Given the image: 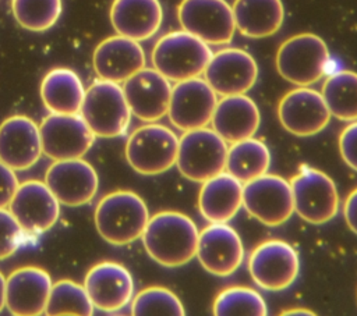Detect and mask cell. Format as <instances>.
Returning a JSON list of instances; mask_svg holds the SVG:
<instances>
[{"label":"cell","instance_id":"6da1fadb","mask_svg":"<svg viewBox=\"0 0 357 316\" xmlns=\"http://www.w3.org/2000/svg\"><path fill=\"white\" fill-rule=\"evenodd\" d=\"M197 224L184 213L165 210L149 217L141 235L146 253L165 267L187 264L197 253Z\"/></svg>","mask_w":357,"mask_h":316},{"label":"cell","instance_id":"7a4b0ae2","mask_svg":"<svg viewBox=\"0 0 357 316\" xmlns=\"http://www.w3.org/2000/svg\"><path fill=\"white\" fill-rule=\"evenodd\" d=\"M149 212L144 199L132 191H114L105 195L95 210L99 235L112 245H127L141 238Z\"/></svg>","mask_w":357,"mask_h":316},{"label":"cell","instance_id":"3957f363","mask_svg":"<svg viewBox=\"0 0 357 316\" xmlns=\"http://www.w3.org/2000/svg\"><path fill=\"white\" fill-rule=\"evenodd\" d=\"M211 57L209 46L184 29L159 38L151 54L153 68L172 82L202 75Z\"/></svg>","mask_w":357,"mask_h":316},{"label":"cell","instance_id":"277c9868","mask_svg":"<svg viewBox=\"0 0 357 316\" xmlns=\"http://www.w3.org/2000/svg\"><path fill=\"white\" fill-rule=\"evenodd\" d=\"M79 116L95 136L114 138L123 135L131 121L123 88L117 82L98 79L86 90Z\"/></svg>","mask_w":357,"mask_h":316},{"label":"cell","instance_id":"5b68a950","mask_svg":"<svg viewBox=\"0 0 357 316\" xmlns=\"http://www.w3.org/2000/svg\"><path fill=\"white\" fill-rule=\"evenodd\" d=\"M329 60V50L315 33H298L286 39L278 49L275 65L279 75L296 86L318 82Z\"/></svg>","mask_w":357,"mask_h":316},{"label":"cell","instance_id":"8992f818","mask_svg":"<svg viewBox=\"0 0 357 316\" xmlns=\"http://www.w3.org/2000/svg\"><path fill=\"white\" fill-rule=\"evenodd\" d=\"M177 135L162 124L149 123L131 132L126 142V159L134 171L158 175L176 164Z\"/></svg>","mask_w":357,"mask_h":316},{"label":"cell","instance_id":"52a82bcc","mask_svg":"<svg viewBox=\"0 0 357 316\" xmlns=\"http://www.w3.org/2000/svg\"><path fill=\"white\" fill-rule=\"evenodd\" d=\"M227 143L208 127L184 131L178 139L176 166L181 175L204 182L225 171Z\"/></svg>","mask_w":357,"mask_h":316},{"label":"cell","instance_id":"ba28073f","mask_svg":"<svg viewBox=\"0 0 357 316\" xmlns=\"http://www.w3.org/2000/svg\"><path fill=\"white\" fill-rule=\"evenodd\" d=\"M294 212L307 223L324 224L339 210V195L333 180L324 171L301 166L290 180Z\"/></svg>","mask_w":357,"mask_h":316},{"label":"cell","instance_id":"9c48e42d","mask_svg":"<svg viewBox=\"0 0 357 316\" xmlns=\"http://www.w3.org/2000/svg\"><path fill=\"white\" fill-rule=\"evenodd\" d=\"M243 206L262 224L280 226L294 212L290 182L280 175L265 173L243 185Z\"/></svg>","mask_w":357,"mask_h":316},{"label":"cell","instance_id":"30bf717a","mask_svg":"<svg viewBox=\"0 0 357 316\" xmlns=\"http://www.w3.org/2000/svg\"><path fill=\"white\" fill-rule=\"evenodd\" d=\"M177 18L184 31L206 45L230 43L236 31L233 10L226 0H183Z\"/></svg>","mask_w":357,"mask_h":316},{"label":"cell","instance_id":"8fae6325","mask_svg":"<svg viewBox=\"0 0 357 316\" xmlns=\"http://www.w3.org/2000/svg\"><path fill=\"white\" fill-rule=\"evenodd\" d=\"M39 132L42 152L54 161L79 159L95 142V134L79 113H50L42 120Z\"/></svg>","mask_w":357,"mask_h":316},{"label":"cell","instance_id":"7c38bea8","mask_svg":"<svg viewBox=\"0 0 357 316\" xmlns=\"http://www.w3.org/2000/svg\"><path fill=\"white\" fill-rule=\"evenodd\" d=\"M300 259L296 249L282 239L261 242L248 259L252 281L266 291H282L290 287L296 281Z\"/></svg>","mask_w":357,"mask_h":316},{"label":"cell","instance_id":"4fadbf2b","mask_svg":"<svg viewBox=\"0 0 357 316\" xmlns=\"http://www.w3.org/2000/svg\"><path fill=\"white\" fill-rule=\"evenodd\" d=\"M218 95L205 79H184L172 86L167 116L177 129L204 128L211 123Z\"/></svg>","mask_w":357,"mask_h":316},{"label":"cell","instance_id":"5bb4252c","mask_svg":"<svg viewBox=\"0 0 357 316\" xmlns=\"http://www.w3.org/2000/svg\"><path fill=\"white\" fill-rule=\"evenodd\" d=\"M257 78V61L248 52L237 47L212 53L204 71V79L220 96L243 95L255 85Z\"/></svg>","mask_w":357,"mask_h":316},{"label":"cell","instance_id":"9a60e30c","mask_svg":"<svg viewBox=\"0 0 357 316\" xmlns=\"http://www.w3.org/2000/svg\"><path fill=\"white\" fill-rule=\"evenodd\" d=\"M278 118L287 132L296 136H311L329 124L331 113L321 92L298 86L280 99Z\"/></svg>","mask_w":357,"mask_h":316},{"label":"cell","instance_id":"2e32d148","mask_svg":"<svg viewBox=\"0 0 357 316\" xmlns=\"http://www.w3.org/2000/svg\"><path fill=\"white\" fill-rule=\"evenodd\" d=\"M8 210L24 232L39 234L50 230L59 220L60 202L45 182L31 180L18 185Z\"/></svg>","mask_w":357,"mask_h":316},{"label":"cell","instance_id":"e0dca14e","mask_svg":"<svg viewBox=\"0 0 357 316\" xmlns=\"http://www.w3.org/2000/svg\"><path fill=\"white\" fill-rule=\"evenodd\" d=\"M45 184L61 205L77 207L89 203L95 198L99 178L92 164L79 157L50 164L45 175Z\"/></svg>","mask_w":357,"mask_h":316},{"label":"cell","instance_id":"ac0fdd59","mask_svg":"<svg viewBox=\"0 0 357 316\" xmlns=\"http://www.w3.org/2000/svg\"><path fill=\"white\" fill-rule=\"evenodd\" d=\"M195 256L208 273L226 277L243 263L244 248L234 228L226 223H212L199 231Z\"/></svg>","mask_w":357,"mask_h":316},{"label":"cell","instance_id":"d6986e66","mask_svg":"<svg viewBox=\"0 0 357 316\" xmlns=\"http://www.w3.org/2000/svg\"><path fill=\"white\" fill-rule=\"evenodd\" d=\"M127 104L138 120L155 123L167 114L172 85L155 68H141L123 82Z\"/></svg>","mask_w":357,"mask_h":316},{"label":"cell","instance_id":"ffe728a7","mask_svg":"<svg viewBox=\"0 0 357 316\" xmlns=\"http://www.w3.org/2000/svg\"><path fill=\"white\" fill-rule=\"evenodd\" d=\"M84 287L93 308L117 312L128 305L134 295L131 273L117 262H100L89 269Z\"/></svg>","mask_w":357,"mask_h":316},{"label":"cell","instance_id":"44dd1931","mask_svg":"<svg viewBox=\"0 0 357 316\" xmlns=\"http://www.w3.org/2000/svg\"><path fill=\"white\" fill-rule=\"evenodd\" d=\"M52 278L36 266H24L6 278V306L15 316H38L45 313Z\"/></svg>","mask_w":357,"mask_h":316},{"label":"cell","instance_id":"7402d4cb","mask_svg":"<svg viewBox=\"0 0 357 316\" xmlns=\"http://www.w3.org/2000/svg\"><path fill=\"white\" fill-rule=\"evenodd\" d=\"M39 127L26 116H11L0 124V161L14 171L31 168L42 155Z\"/></svg>","mask_w":357,"mask_h":316},{"label":"cell","instance_id":"603a6c76","mask_svg":"<svg viewBox=\"0 0 357 316\" xmlns=\"http://www.w3.org/2000/svg\"><path fill=\"white\" fill-rule=\"evenodd\" d=\"M145 53L139 42L114 35L103 39L93 50L92 64L100 79L124 82L145 67Z\"/></svg>","mask_w":357,"mask_h":316},{"label":"cell","instance_id":"cb8c5ba5","mask_svg":"<svg viewBox=\"0 0 357 316\" xmlns=\"http://www.w3.org/2000/svg\"><path fill=\"white\" fill-rule=\"evenodd\" d=\"M259 123V109L245 93L222 96L211 120L212 129L230 145L252 138Z\"/></svg>","mask_w":357,"mask_h":316},{"label":"cell","instance_id":"d4e9b609","mask_svg":"<svg viewBox=\"0 0 357 316\" xmlns=\"http://www.w3.org/2000/svg\"><path fill=\"white\" fill-rule=\"evenodd\" d=\"M163 10L159 0H113L110 22L117 35L137 42L152 38L160 28Z\"/></svg>","mask_w":357,"mask_h":316},{"label":"cell","instance_id":"484cf974","mask_svg":"<svg viewBox=\"0 0 357 316\" xmlns=\"http://www.w3.org/2000/svg\"><path fill=\"white\" fill-rule=\"evenodd\" d=\"M243 206V184L222 171L202 182L198 193V209L211 223H227Z\"/></svg>","mask_w":357,"mask_h":316},{"label":"cell","instance_id":"4316f807","mask_svg":"<svg viewBox=\"0 0 357 316\" xmlns=\"http://www.w3.org/2000/svg\"><path fill=\"white\" fill-rule=\"evenodd\" d=\"M231 10L236 29L252 39L276 33L284 21L282 0H234Z\"/></svg>","mask_w":357,"mask_h":316},{"label":"cell","instance_id":"83f0119b","mask_svg":"<svg viewBox=\"0 0 357 316\" xmlns=\"http://www.w3.org/2000/svg\"><path fill=\"white\" fill-rule=\"evenodd\" d=\"M84 96L82 81L70 68H53L42 79L40 97L50 113L77 114L82 106Z\"/></svg>","mask_w":357,"mask_h":316},{"label":"cell","instance_id":"f1b7e54d","mask_svg":"<svg viewBox=\"0 0 357 316\" xmlns=\"http://www.w3.org/2000/svg\"><path fill=\"white\" fill-rule=\"evenodd\" d=\"M271 164V152L268 146L255 138H248L227 149L225 170L245 184L262 174H265Z\"/></svg>","mask_w":357,"mask_h":316},{"label":"cell","instance_id":"f546056e","mask_svg":"<svg viewBox=\"0 0 357 316\" xmlns=\"http://www.w3.org/2000/svg\"><path fill=\"white\" fill-rule=\"evenodd\" d=\"M321 95L331 116L340 121L357 120V72L343 70L329 75Z\"/></svg>","mask_w":357,"mask_h":316},{"label":"cell","instance_id":"4dcf8cb0","mask_svg":"<svg viewBox=\"0 0 357 316\" xmlns=\"http://www.w3.org/2000/svg\"><path fill=\"white\" fill-rule=\"evenodd\" d=\"M45 313L49 316H91L93 305L85 287L71 280H60L52 285Z\"/></svg>","mask_w":357,"mask_h":316},{"label":"cell","instance_id":"1f68e13d","mask_svg":"<svg viewBox=\"0 0 357 316\" xmlns=\"http://www.w3.org/2000/svg\"><path fill=\"white\" fill-rule=\"evenodd\" d=\"M216 316H265L266 303L259 292L243 285L222 290L213 302Z\"/></svg>","mask_w":357,"mask_h":316},{"label":"cell","instance_id":"d6a6232c","mask_svg":"<svg viewBox=\"0 0 357 316\" xmlns=\"http://www.w3.org/2000/svg\"><path fill=\"white\" fill-rule=\"evenodd\" d=\"M61 10V0H11L15 21L32 32H43L52 28L57 22Z\"/></svg>","mask_w":357,"mask_h":316},{"label":"cell","instance_id":"836d02e7","mask_svg":"<svg viewBox=\"0 0 357 316\" xmlns=\"http://www.w3.org/2000/svg\"><path fill=\"white\" fill-rule=\"evenodd\" d=\"M135 316H184L185 310L178 297L165 287H146L139 291L131 303Z\"/></svg>","mask_w":357,"mask_h":316},{"label":"cell","instance_id":"e575fe53","mask_svg":"<svg viewBox=\"0 0 357 316\" xmlns=\"http://www.w3.org/2000/svg\"><path fill=\"white\" fill-rule=\"evenodd\" d=\"M22 242V228L10 213L0 209V260L10 258Z\"/></svg>","mask_w":357,"mask_h":316},{"label":"cell","instance_id":"d590c367","mask_svg":"<svg viewBox=\"0 0 357 316\" xmlns=\"http://www.w3.org/2000/svg\"><path fill=\"white\" fill-rule=\"evenodd\" d=\"M339 150L343 161L357 171V120L343 128L339 136Z\"/></svg>","mask_w":357,"mask_h":316},{"label":"cell","instance_id":"8d00e7d4","mask_svg":"<svg viewBox=\"0 0 357 316\" xmlns=\"http://www.w3.org/2000/svg\"><path fill=\"white\" fill-rule=\"evenodd\" d=\"M18 185V178L14 170L0 161V209L8 207Z\"/></svg>","mask_w":357,"mask_h":316},{"label":"cell","instance_id":"74e56055","mask_svg":"<svg viewBox=\"0 0 357 316\" xmlns=\"http://www.w3.org/2000/svg\"><path fill=\"white\" fill-rule=\"evenodd\" d=\"M343 216L349 228L357 234V188L347 195L343 205Z\"/></svg>","mask_w":357,"mask_h":316},{"label":"cell","instance_id":"f35d334b","mask_svg":"<svg viewBox=\"0 0 357 316\" xmlns=\"http://www.w3.org/2000/svg\"><path fill=\"white\" fill-rule=\"evenodd\" d=\"M280 315H286V316H297V315H301V316H315V313L310 309H304V308H294V309H287V310H283L280 312Z\"/></svg>","mask_w":357,"mask_h":316},{"label":"cell","instance_id":"ab89813d","mask_svg":"<svg viewBox=\"0 0 357 316\" xmlns=\"http://www.w3.org/2000/svg\"><path fill=\"white\" fill-rule=\"evenodd\" d=\"M6 306V277L0 271V312Z\"/></svg>","mask_w":357,"mask_h":316}]
</instances>
